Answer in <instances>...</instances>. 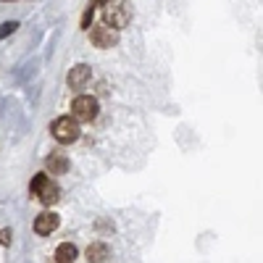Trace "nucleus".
I'll use <instances>...</instances> for the list:
<instances>
[{
    "label": "nucleus",
    "instance_id": "1",
    "mask_svg": "<svg viewBox=\"0 0 263 263\" xmlns=\"http://www.w3.org/2000/svg\"><path fill=\"white\" fill-rule=\"evenodd\" d=\"M132 21V6L126 0H108L103 6V24L111 27V29H124Z\"/></svg>",
    "mask_w": 263,
    "mask_h": 263
},
{
    "label": "nucleus",
    "instance_id": "2",
    "mask_svg": "<svg viewBox=\"0 0 263 263\" xmlns=\"http://www.w3.org/2000/svg\"><path fill=\"white\" fill-rule=\"evenodd\" d=\"M29 190H32V195L40 197L42 205H55L58 197H61L58 184H55L53 179H48V174H40V177H34L32 184H29Z\"/></svg>",
    "mask_w": 263,
    "mask_h": 263
},
{
    "label": "nucleus",
    "instance_id": "3",
    "mask_svg": "<svg viewBox=\"0 0 263 263\" xmlns=\"http://www.w3.org/2000/svg\"><path fill=\"white\" fill-rule=\"evenodd\" d=\"M50 132L53 137L61 142V145H69V142H77L79 140V121H74L71 116H61L50 124Z\"/></svg>",
    "mask_w": 263,
    "mask_h": 263
},
{
    "label": "nucleus",
    "instance_id": "4",
    "mask_svg": "<svg viewBox=\"0 0 263 263\" xmlns=\"http://www.w3.org/2000/svg\"><path fill=\"white\" fill-rule=\"evenodd\" d=\"M98 116V100L90 95H79L71 103V119L74 121H92Z\"/></svg>",
    "mask_w": 263,
    "mask_h": 263
},
{
    "label": "nucleus",
    "instance_id": "5",
    "mask_svg": "<svg viewBox=\"0 0 263 263\" xmlns=\"http://www.w3.org/2000/svg\"><path fill=\"white\" fill-rule=\"evenodd\" d=\"M90 40H92V45L100 48V50H108V48H114L116 42H119V32L111 29V27H105V24H98L90 29Z\"/></svg>",
    "mask_w": 263,
    "mask_h": 263
},
{
    "label": "nucleus",
    "instance_id": "6",
    "mask_svg": "<svg viewBox=\"0 0 263 263\" xmlns=\"http://www.w3.org/2000/svg\"><path fill=\"white\" fill-rule=\"evenodd\" d=\"M58 224H61L58 213L45 211V213H40V216L34 218V232H37L40 237H48V234H53V232L58 229Z\"/></svg>",
    "mask_w": 263,
    "mask_h": 263
},
{
    "label": "nucleus",
    "instance_id": "7",
    "mask_svg": "<svg viewBox=\"0 0 263 263\" xmlns=\"http://www.w3.org/2000/svg\"><path fill=\"white\" fill-rule=\"evenodd\" d=\"M90 66H87V63H77L74 66V69L69 71V87H71V90H82V87L87 84V82H90Z\"/></svg>",
    "mask_w": 263,
    "mask_h": 263
},
{
    "label": "nucleus",
    "instance_id": "8",
    "mask_svg": "<svg viewBox=\"0 0 263 263\" xmlns=\"http://www.w3.org/2000/svg\"><path fill=\"white\" fill-rule=\"evenodd\" d=\"M48 171L50 174H66V171H69V156L61 153V150L48 153Z\"/></svg>",
    "mask_w": 263,
    "mask_h": 263
},
{
    "label": "nucleus",
    "instance_id": "9",
    "mask_svg": "<svg viewBox=\"0 0 263 263\" xmlns=\"http://www.w3.org/2000/svg\"><path fill=\"white\" fill-rule=\"evenodd\" d=\"M108 258H111V248H108L105 242L87 245V260H90V263H105Z\"/></svg>",
    "mask_w": 263,
    "mask_h": 263
},
{
    "label": "nucleus",
    "instance_id": "10",
    "mask_svg": "<svg viewBox=\"0 0 263 263\" xmlns=\"http://www.w3.org/2000/svg\"><path fill=\"white\" fill-rule=\"evenodd\" d=\"M55 260H58V263H74V260H77V245L61 242V245L55 248Z\"/></svg>",
    "mask_w": 263,
    "mask_h": 263
},
{
    "label": "nucleus",
    "instance_id": "11",
    "mask_svg": "<svg viewBox=\"0 0 263 263\" xmlns=\"http://www.w3.org/2000/svg\"><path fill=\"white\" fill-rule=\"evenodd\" d=\"M92 13H95V6L90 3V6L84 8V16H82V24H79L82 29H90V21H92Z\"/></svg>",
    "mask_w": 263,
    "mask_h": 263
},
{
    "label": "nucleus",
    "instance_id": "12",
    "mask_svg": "<svg viewBox=\"0 0 263 263\" xmlns=\"http://www.w3.org/2000/svg\"><path fill=\"white\" fill-rule=\"evenodd\" d=\"M18 29V24H16V21H6V24H0V40H3V37H8V34H13Z\"/></svg>",
    "mask_w": 263,
    "mask_h": 263
},
{
    "label": "nucleus",
    "instance_id": "13",
    "mask_svg": "<svg viewBox=\"0 0 263 263\" xmlns=\"http://www.w3.org/2000/svg\"><path fill=\"white\" fill-rule=\"evenodd\" d=\"M11 234H13L11 229H3V232H0V245L8 248V245H11Z\"/></svg>",
    "mask_w": 263,
    "mask_h": 263
},
{
    "label": "nucleus",
    "instance_id": "14",
    "mask_svg": "<svg viewBox=\"0 0 263 263\" xmlns=\"http://www.w3.org/2000/svg\"><path fill=\"white\" fill-rule=\"evenodd\" d=\"M108 3V0H98V6H105Z\"/></svg>",
    "mask_w": 263,
    "mask_h": 263
}]
</instances>
